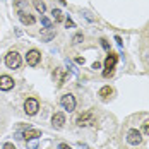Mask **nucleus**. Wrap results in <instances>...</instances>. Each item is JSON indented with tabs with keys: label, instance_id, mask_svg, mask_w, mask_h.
<instances>
[{
	"label": "nucleus",
	"instance_id": "nucleus-1",
	"mask_svg": "<svg viewBox=\"0 0 149 149\" xmlns=\"http://www.w3.org/2000/svg\"><path fill=\"white\" fill-rule=\"evenodd\" d=\"M118 62V57L111 52H108V57L104 60V72H103V77H111L113 72H115V65Z\"/></svg>",
	"mask_w": 149,
	"mask_h": 149
},
{
	"label": "nucleus",
	"instance_id": "nucleus-2",
	"mask_svg": "<svg viewBox=\"0 0 149 149\" xmlns=\"http://www.w3.org/2000/svg\"><path fill=\"white\" fill-rule=\"evenodd\" d=\"M5 65L9 69H19L21 67V55L17 52H9L5 55Z\"/></svg>",
	"mask_w": 149,
	"mask_h": 149
},
{
	"label": "nucleus",
	"instance_id": "nucleus-3",
	"mask_svg": "<svg viewBox=\"0 0 149 149\" xmlns=\"http://www.w3.org/2000/svg\"><path fill=\"white\" fill-rule=\"evenodd\" d=\"M60 104L63 106V110H67L69 113L70 111H74L75 110V98H74V94H63L62 98H60Z\"/></svg>",
	"mask_w": 149,
	"mask_h": 149
},
{
	"label": "nucleus",
	"instance_id": "nucleus-4",
	"mask_svg": "<svg viewBox=\"0 0 149 149\" xmlns=\"http://www.w3.org/2000/svg\"><path fill=\"white\" fill-rule=\"evenodd\" d=\"M38 110H40V103H38L36 98H28V100L24 101V111H26L28 115H31V117L36 115Z\"/></svg>",
	"mask_w": 149,
	"mask_h": 149
},
{
	"label": "nucleus",
	"instance_id": "nucleus-5",
	"mask_svg": "<svg viewBox=\"0 0 149 149\" xmlns=\"http://www.w3.org/2000/svg\"><path fill=\"white\" fill-rule=\"evenodd\" d=\"M127 142H129L130 146H139V144L142 142V135H141V132H139L137 129H130V130L127 132Z\"/></svg>",
	"mask_w": 149,
	"mask_h": 149
},
{
	"label": "nucleus",
	"instance_id": "nucleus-6",
	"mask_svg": "<svg viewBox=\"0 0 149 149\" xmlns=\"http://www.w3.org/2000/svg\"><path fill=\"white\" fill-rule=\"evenodd\" d=\"M40 60H41V53H40L38 50H29V52H28L26 62H28L29 67H36V65L40 63Z\"/></svg>",
	"mask_w": 149,
	"mask_h": 149
},
{
	"label": "nucleus",
	"instance_id": "nucleus-7",
	"mask_svg": "<svg viewBox=\"0 0 149 149\" xmlns=\"http://www.w3.org/2000/svg\"><path fill=\"white\" fill-rule=\"evenodd\" d=\"M93 120H94L93 113H91V111H86V113H82V115L77 117L75 123H77L79 127H86V125H91V123H93Z\"/></svg>",
	"mask_w": 149,
	"mask_h": 149
},
{
	"label": "nucleus",
	"instance_id": "nucleus-8",
	"mask_svg": "<svg viewBox=\"0 0 149 149\" xmlns=\"http://www.w3.org/2000/svg\"><path fill=\"white\" fill-rule=\"evenodd\" d=\"M14 88V79L10 75H0V91H10Z\"/></svg>",
	"mask_w": 149,
	"mask_h": 149
},
{
	"label": "nucleus",
	"instance_id": "nucleus-9",
	"mask_svg": "<svg viewBox=\"0 0 149 149\" xmlns=\"http://www.w3.org/2000/svg\"><path fill=\"white\" fill-rule=\"evenodd\" d=\"M52 123H53V127L55 129H62L63 127V123H65V115L63 113H55L53 117H52Z\"/></svg>",
	"mask_w": 149,
	"mask_h": 149
},
{
	"label": "nucleus",
	"instance_id": "nucleus-10",
	"mask_svg": "<svg viewBox=\"0 0 149 149\" xmlns=\"http://www.w3.org/2000/svg\"><path fill=\"white\" fill-rule=\"evenodd\" d=\"M22 135H24V139H28V141L38 139V137H41V130H38V129H28Z\"/></svg>",
	"mask_w": 149,
	"mask_h": 149
},
{
	"label": "nucleus",
	"instance_id": "nucleus-11",
	"mask_svg": "<svg viewBox=\"0 0 149 149\" xmlns=\"http://www.w3.org/2000/svg\"><path fill=\"white\" fill-rule=\"evenodd\" d=\"M15 9H17V14L19 12H29V5L26 0H15Z\"/></svg>",
	"mask_w": 149,
	"mask_h": 149
},
{
	"label": "nucleus",
	"instance_id": "nucleus-12",
	"mask_svg": "<svg viewBox=\"0 0 149 149\" xmlns=\"http://www.w3.org/2000/svg\"><path fill=\"white\" fill-rule=\"evenodd\" d=\"M19 19L22 24H34V17L29 12H19Z\"/></svg>",
	"mask_w": 149,
	"mask_h": 149
},
{
	"label": "nucleus",
	"instance_id": "nucleus-13",
	"mask_svg": "<svg viewBox=\"0 0 149 149\" xmlns=\"http://www.w3.org/2000/svg\"><path fill=\"white\" fill-rule=\"evenodd\" d=\"M55 75H57V86H63V82H65V77H67V74L62 70V69H58V70H55Z\"/></svg>",
	"mask_w": 149,
	"mask_h": 149
},
{
	"label": "nucleus",
	"instance_id": "nucleus-14",
	"mask_svg": "<svg viewBox=\"0 0 149 149\" xmlns=\"http://www.w3.org/2000/svg\"><path fill=\"white\" fill-rule=\"evenodd\" d=\"M34 7H36V10L40 12V14H43L46 10V7H45V3L41 2V0H34Z\"/></svg>",
	"mask_w": 149,
	"mask_h": 149
},
{
	"label": "nucleus",
	"instance_id": "nucleus-15",
	"mask_svg": "<svg viewBox=\"0 0 149 149\" xmlns=\"http://www.w3.org/2000/svg\"><path fill=\"white\" fill-rule=\"evenodd\" d=\"M111 93H113V91H111V88H110V86H104V88H101V89H100V96H103V98H108Z\"/></svg>",
	"mask_w": 149,
	"mask_h": 149
},
{
	"label": "nucleus",
	"instance_id": "nucleus-16",
	"mask_svg": "<svg viewBox=\"0 0 149 149\" xmlns=\"http://www.w3.org/2000/svg\"><path fill=\"white\" fill-rule=\"evenodd\" d=\"M52 14H53V17H55V21H57V22L63 19V15H62V10H58V9H53V10H52Z\"/></svg>",
	"mask_w": 149,
	"mask_h": 149
},
{
	"label": "nucleus",
	"instance_id": "nucleus-17",
	"mask_svg": "<svg viewBox=\"0 0 149 149\" xmlns=\"http://www.w3.org/2000/svg\"><path fill=\"white\" fill-rule=\"evenodd\" d=\"M41 24H43V26H45L46 29H50V28H52V21H50V19H48V17H45V15H43V17H41Z\"/></svg>",
	"mask_w": 149,
	"mask_h": 149
},
{
	"label": "nucleus",
	"instance_id": "nucleus-18",
	"mask_svg": "<svg viewBox=\"0 0 149 149\" xmlns=\"http://www.w3.org/2000/svg\"><path fill=\"white\" fill-rule=\"evenodd\" d=\"M65 63H67V67L70 69V72H72V74H77V70L74 69V65H72V62H70V60H65Z\"/></svg>",
	"mask_w": 149,
	"mask_h": 149
},
{
	"label": "nucleus",
	"instance_id": "nucleus-19",
	"mask_svg": "<svg viewBox=\"0 0 149 149\" xmlns=\"http://www.w3.org/2000/svg\"><path fill=\"white\" fill-rule=\"evenodd\" d=\"M72 41H74L75 45H77V43H81V41H82V34H81V33H77V34L74 36V40H72Z\"/></svg>",
	"mask_w": 149,
	"mask_h": 149
},
{
	"label": "nucleus",
	"instance_id": "nucleus-20",
	"mask_svg": "<svg viewBox=\"0 0 149 149\" xmlns=\"http://www.w3.org/2000/svg\"><path fill=\"white\" fill-rule=\"evenodd\" d=\"M41 38H43V40H46V41H48V40H52V38H55V33H48V34H43Z\"/></svg>",
	"mask_w": 149,
	"mask_h": 149
},
{
	"label": "nucleus",
	"instance_id": "nucleus-21",
	"mask_svg": "<svg viewBox=\"0 0 149 149\" xmlns=\"http://www.w3.org/2000/svg\"><path fill=\"white\" fill-rule=\"evenodd\" d=\"M65 24H67V28H75L74 21H72V19H69V17H67V21H65Z\"/></svg>",
	"mask_w": 149,
	"mask_h": 149
},
{
	"label": "nucleus",
	"instance_id": "nucleus-22",
	"mask_svg": "<svg viewBox=\"0 0 149 149\" xmlns=\"http://www.w3.org/2000/svg\"><path fill=\"white\" fill-rule=\"evenodd\" d=\"M101 46H103L106 52H110V45H108V41H106V40H101Z\"/></svg>",
	"mask_w": 149,
	"mask_h": 149
},
{
	"label": "nucleus",
	"instance_id": "nucleus-23",
	"mask_svg": "<svg viewBox=\"0 0 149 149\" xmlns=\"http://www.w3.org/2000/svg\"><path fill=\"white\" fill-rule=\"evenodd\" d=\"M2 149H15V146L12 144V142H5V144H3V148H2Z\"/></svg>",
	"mask_w": 149,
	"mask_h": 149
},
{
	"label": "nucleus",
	"instance_id": "nucleus-24",
	"mask_svg": "<svg viewBox=\"0 0 149 149\" xmlns=\"http://www.w3.org/2000/svg\"><path fill=\"white\" fill-rule=\"evenodd\" d=\"M91 69H94V70H98V69H101V63H100V62H94V63L91 65Z\"/></svg>",
	"mask_w": 149,
	"mask_h": 149
},
{
	"label": "nucleus",
	"instance_id": "nucleus-25",
	"mask_svg": "<svg viewBox=\"0 0 149 149\" xmlns=\"http://www.w3.org/2000/svg\"><path fill=\"white\" fill-rule=\"evenodd\" d=\"M144 134L149 135V122H146V123H144Z\"/></svg>",
	"mask_w": 149,
	"mask_h": 149
},
{
	"label": "nucleus",
	"instance_id": "nucleus-26",
	"mask_svg": "<svg viewBox=\"0 0 149 149\" xmlns=\"http://www.w3.org/2000/svg\"><path fill=\"white\" fill-rule=\"evenodd\" d=\"M58 149H72V148H70L69 144H63V142H62V144H58Z\"/></svg>",
	"mask_w": 149,
	"mask_h": 149
},
{
	"label": "nucleus",
	"instance_id": "nucleus-27",
	"mask_svg": "<svg viewBox=\"0 0 149 149\" xmlns=\"http://www.w3.org/2000/svg\"><path fill=\"white\" fill-rule=\"evenodd\" d=\"M82 14H84V17H86L88 21H93V15H91L89 12H82Z\"/></svg>",
	"mask_w": 149,
	"mask_h": 149
},
{
	"label": "nucleus",
	"instance_id": "nucleus-28",
	"mask_svg": "<svg viewBox=\"0 0 149 149\" xmlns=\"http://www.w3.org/2000/svg\"><path fill=\"white\" fill-rule=\"evenodd\" d=\"M115 41H117V45L122 48V38H120V36H115Z\"/></svg>",
	"mask_w": 149,
	"mask_h": 149
},
{
	"label": "nucleus",
	"instance_id": "nucleus-29",
	"mask_svg": "<svg viewBox=\"0 0 149 149\" xmlns=\"http://www.w3.org/2000/svg\"><path fill=\"white\" fill-rule=\"evenodd\" d=\"M36 146H38V144H36V141H34V142H31L28 148H29V149H36Z\"/></svg>",
	"mask_w": 149,
	"mask_h": 149
},
{
	"label": "nucleus",
	"instance_id": "nucleus-30",
	"mask_svg": "<svg viewBox=\"0 0 149 149\" xmlns=\"http://www.w3.org/2000/svg\"><path fill=\"white\" fill-rule=\"evenodd\" d=\"M75 62H77V63H84V58H81V57H77V58H75Z\"/></svg>",
	"mask_w": 149,
	"mask_h": 149
}]
</instances>
